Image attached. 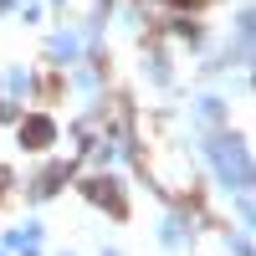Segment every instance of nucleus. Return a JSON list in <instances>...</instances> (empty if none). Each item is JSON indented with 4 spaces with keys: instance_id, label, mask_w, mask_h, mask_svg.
Here are the masks:
<instances>
[{
    "instance_id": "1",
    "label": "nucleus",
    "mask_w": 256,
    "mask_h": 256,
    "mask_svg": "<svg viewBox=\"0 0 256 256\" xmlns=\"http://www.w3.org/2000/svg\"><path fill=\"white\" fill-rule=\"evenodd\" d=\"M92 200H102L108 210H118V216H123V200H118V190H113L108 180H98V184H92Z\"/></svg>"
},
{
    "instance_id": "3",
    "label": "nucleus",
    "mask_w": 256,
    "mask_h": 256,
    "mask_svg": "<svg viewBox=\"0 0 256 256\" xmlns=\"http://www.w3.org/2000/svg\"><path fill=\"white\" fill-rule=\"evenodd\" d=\"M180 6H200V0H180Z\"/></svg>"
},
{
    "instance_id": "2",
    "label": "nucleus",
    "mask_w": 256,
    "mask_h": 256,
    "mask_svg": "<svg viewBox=\"0 0 256 256\" xmlns=\"http://www.w3.org/2000/svg\"><path fill=\"white\" fill-rule=\"evenodd\" d=\"M46 138H52V123H46V118H31V123H26V144H31V148H41Z\"/></svg>"
}]
</instances>
